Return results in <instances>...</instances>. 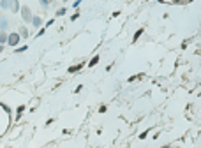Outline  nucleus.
Segmentation results:
<instances>
[{
	"label": "nucleus",
	"instance_id": "nucleus-14",
	"mask_svg": "<svg viewBox=\"0 0 201 148\" xmlns=\"http://www.w3.org/2000/svg\"><path fill=\"white\" fill-rule=\"evenodd\" d=\"M25 50H28V48H27V46H21V48H18V50H14V51H16V53H23Z\"/></svg>",
	"mask_w": 201,
	"mask_h": 148
},
{
	"label": "nucleus",
	"instance_id": "nucleus-15",
	"mask_svg": "<svg viewBox=\"0 0 201 148\" xmlns=\"http://www.w3.org/2000/svg\"><path fill=\"white\" fill-rule=\"evenodd\" d=\"M173 2H177V4H189V2H192V0H173Z\"/></svg>",
	"mask_w": 201,
	"mask_h": 148
},
{
	"label": "nucleus",
	"instance_id": "nucleus-18",
	"mask_svg": "<svg viewBox=\"0 0 201 148\" xmlns=\"http://www.w3.org/2000/svg\"><path fill=\"white\" fill-rule=\"evenodd\" d=\"M62 2H67V0H62Z\"/></svg>",
	"mask_w": 201,
	"mask_h": 148
},
{
	"label": "nucleus",
	"instance_id": "nucleus-3",
	"mask_svg": "<svg viewBox=\"0 0 201 148\" xmlns=\"http://www.w3.org/2000/svg\"><path fill=\"white\" fill-rule=\"evenodd\" d=\"M11 11H13V13H21L20 0H11Z\"/></svg>",
	"mask_w": 201,
	"mask_h": 148
},
{
	"label": "nucleus",
	"instance_id": "nucleus-4",
	"mask_svg": "<svg viewBox=\"0 0 201 148\" xmlns=\"http://www.w3.org/2000/svg\"><path fill=\"white\" fill-rule=\"evenodd\" d=\"M32 25H34L35 28H41V25H42V19H41L39 16H34V19H32Z\"/></svg>",
	"mask_w": 201,
	"mask_h": 148
},
{
	"label": "nucleus",
	"instance_id": "nucleus-10",
	"mask_svg": "<svg viewBox=\"0 0 201 148\" xmlns=\"http://www.w3.org/2000/svg\"><path fill=\"white\" fill-rule=\"evenodd\" d=\"M97 62H99V55H97V56H94V58H92V60L88 62V67H94V65H95Z\"/></svg>",
	"mask_w": 201,
	"mask_h": 148
},
{
	"label": "nucleus",
	"instance_id": "nucleus-17",
	"mask_svg": "<svg viewBox=\"0 0 201 148\" xmlns=\"http://www.w3.org/2000/svg\"><path fill=\"white\" fill-rule=\"evenodd\" d=\"M162 148H180V147H162Z\"/></svg>",
	"mask_w": 201,
	"mask_h": 148
},
{
	"label": "nucleus",
	"instance_id": "nucleus-5",
	"mask_svg": "<svg viewBox=\"0 0 201 148\" xmlns=\"http://www.w3.org/2000/svg\"><path fill=\"white\" fill-rule=\"evenodd\" d=\"M7 41H9V34H7V32H0V42L5 44Z\"/></svg>",
	"mask_w": 201,
	"mask_h": 148
},
{
	"label": "nucleus",
	"instance_id": "nucleus-12",
	"mask_svg": "<svg viewBox=\"0 0 201 148\" xmlns=\"http://www.w3.org/2000/svg\"><path fill=\"white\" fill-rule=\"evenodd\" d=\"M64 14H65V9H64V7H60V9L57 11V16H64Z\"/></svg>",
	"mask_w": 201,
	"mask_h": 148
},
{
	"label": "nucleus",
	"instance_id": "nucleus-9",
	"mask_svg": "<svg viewBox=\"0 0 201 148\" xmlns=\"http://www.w3.org/2000/svg\"><path fill=\"white\" fill-rule=\"evenodd\" d=\"M0 5H2V9H9L11 7V0H2Z\"/></svg>",
	"mask_w": 201,
	"mask_h": 148
},
{
	"label": "nucleus",
	"instance_id": "nucleus-8",
	"mask_svg": "<svg viewBox=\"0 0 201 148\" xmlns=\"http://www.w3.org/2000/svg\"><path fill=\"white\" fill-rule=\"evenodd\" d=\"M81 67H83V64H78V65H72V67H69V73H78Z\"/></svg>",
	"mask_w": 201,
	"mask_h": 148
},
{
	"label": "nucleus",
	"instance_id": "nucleus-11",
	"mask_svg": "<svg viewBox=\"0 0 201 148\" xmlns=\"http://www.w3.org/2000/svg\"><path fill=\"white\" fill-rule=\"evenodd\" d=\"M39 2H41V5H42V7H48V5L51 4V0H39Z\"/></svg>",
	"mask_w": 201,
	"mask_h": 148
},
{
	"label": "nucleus",
	"instance_id": "nucleus-13",
	"mask_svg": "<svg viewBox=\"0 0 201 148\" xmlns=\"http://www.w3.org/2000/svg\"><path fill=\"white\" fill-rule=\"evenodd\" d=\"M141 34H143V28H141V30H138V32L134 34V39H132V41H138V37H140Z\"/></svg>",
	"mask_w": 201,
	"mask_h": 148
},
{
	"label": "nucleus",
	"instance_id": "nucleus-6",
	"mask_svg": "<svg viewBox=\"0 0 201 148\" xmlns=\"http://www.w3.org/2000/svg\"><path fill=\"white\" fill-rule=\"evenodd\" d=\"M0 28H2V32H5V28H7V19H5V16L0 18Z\"/></svg>",
	"mask_w": 201,
	"mask_h": 148
},
{
	"label": "nucleus",
	"instance_id": "nucleus-7",
	"mask_svg": "<svg viewBox=\"0 0 201 148\" xmlns=\"http://www.w3.org/2000/svg\"><path fill=\"white\" fill-rule=\"evenodd\" d=\"M20 36L25 37V39H28V28H27V27H21L20 28Z\"/></svg>",
	"mask_w": 201,
	"mask_h": 148
},
{
	"label": "nucleus",
	"instance_id": "nucleus-16",
	"mask_svg": "<svg viewBox=\"0 0 201 148\" xmlns=\"http://www.w3.org/2000/svg\"><path fill=\"white\" fill-rule=\"evenodd\" d=\"M80 18V13H76V14H72V16H71V19H72V21H74V19H78Z\"/></svg>",
	"mask_w": 201,
	"mask_h": 148
},
{
	"label": "nucleus",
	"instance_id": "nucleus-2",
	"mask_svg": "<svg viewBox=\"0 0 201 148\" xmlns=\"http://www.w3.org/2000/svg\"><path fill=\"white\" fill-rule=\"evenodd\" d=\"M20 39H21V36H20V34H16V32H14V34H9V41H7V44L14 48V46H18Z\"/></svg>",
	"mask_w": 201,
	"mask_h": 148
},
{
	"label": "nucleus",
	"instance_id": "nucleus-1",
	"mask_svg": "<svg viewBox=\"0 0 201 148\" xmlns=\"http://www.w3.org/2000/svg\"><path fill=\"white\" fill-rule=\"evenodd\" d=\"M21 18H23L25 23H32L34 16H32V11H30L28 5H23V7H21Z\"/></svg>",
	"mask_w": 201,
	"mask_h": 148
}]
</instances>
